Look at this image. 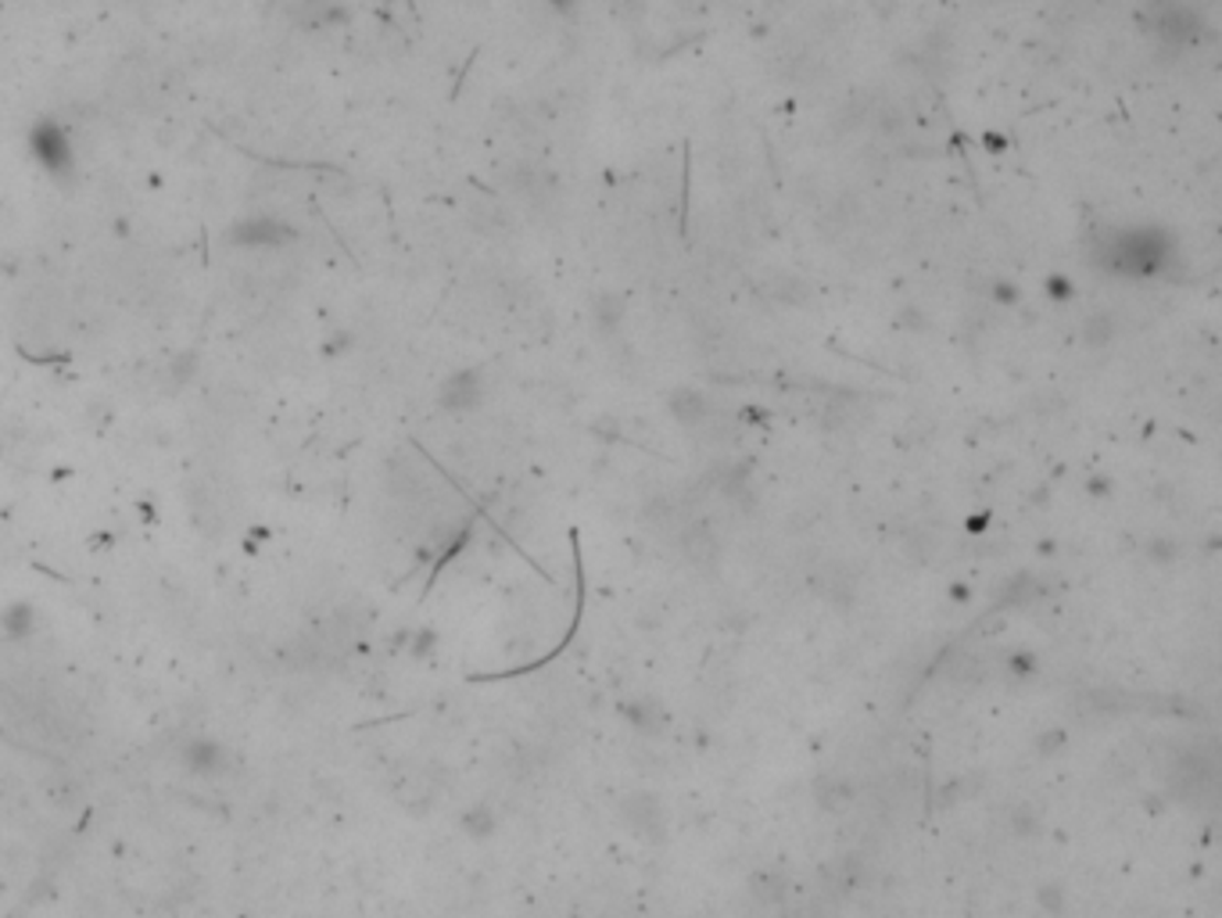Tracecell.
<instances>
[{"mask_svg": "<svg viewBox=\"0 0 1222 918\" xmlns=\"http://www.w3.org/2000/svg\"><path fill=\"white\" fill-rule=\"evenodd\" d=\"M29 154L51 180H68L76 172V148H72L65 126L54 119H40L29 129Z\"/></svg>", "mask_w": 1222, "mask_h": 918, "instance_id": "obj_1", "label": "cell"}, {"mask_svg": "<svg viewBox=\"0 0 1222 918\" xmlns=\"http://www.w3.org/2000/svg\"><path fill=\"white\" fill-rule=\"evenodd\" d=\"M298 237V230L291 223L277 220V215H248V220H237L226 230V244L240 252H280Z\"/></svg>", "mask_w": 1222, "mask_h": 918, "instance_id": "obj_2", "label": "cell"}, {"mask_svg": "<svg viewBox=\"0 0 1222 918\" xmlns=\"http://www.w3.org/2000/svg\"><path fill=\"white\" fill-rule=\"evenodd\" d=\"M180 765L197 775V779H215L226 768V750L219 739L212 736H191L180 746Z\"/></svg>", "mask_w": 1222, "mask_h": 918, "instance_id": "obj_3", "label": "cell"}, {"mask_svg": "<svg viewBox=\"0 0 1222 918\" xmlns=\"http://www.w3.org/2000/svg\"><path fill=\"white\" fill-rule=\"evenodd\" d=\"M0 631H4L8 639H29L36 631V610L33 602H8L4 613H0Z\"/></svg>", "mask_w": 1222, "mask_h": 918, "instance_id": "obj_4", "label": "cell"}, {"mask_svg": "<svg viewBox=\"0 0 1222 918\" xmlns=\"http://www.w3.org/2000/svg\"><path fill=\"white\" fill-rule=\"evenodd\" d=\"M478 398H481V384H478V377H473V373H455V377H452L449 384H444V392H441V406H444V409H470Z\"/></svg>", "mask_w": 1222, "mask_h": 918, "instance_id": "obj_5", "label": "cell"}, {"mask_svg": "<svg viewBox=\"0 0 1222 918\" xmlns=\"http://www.w3.org/2000/svg\"><path fill=\"white\" fill-rule=\"evenodd\" d=\"M682 542H685V553L693 556L696 564L707 567V564H714V559H717V542H714V535H710V527H707V524L688 527Z\"/></svg>", "mask_w": 1222, "mask_h": 918, "instance_id": "obj_6", "label": "cell"}, {"mask_svg": "<svg viewBox=\"0 0 1222 918\" xmlns=\"http://www.w3.org/2000/svg\"><path fill=\"white\" fill-rule=\"evenodd\" d=\"M671 409H674V416H682L685 424H696L699 416H707V402H703L699 395H693V392H682V395H674Z\"/></svg>", "mask_w": 1222, "mask_h": 918, "instance_id": "obj_7", "label": "cell"}]
</instances>
